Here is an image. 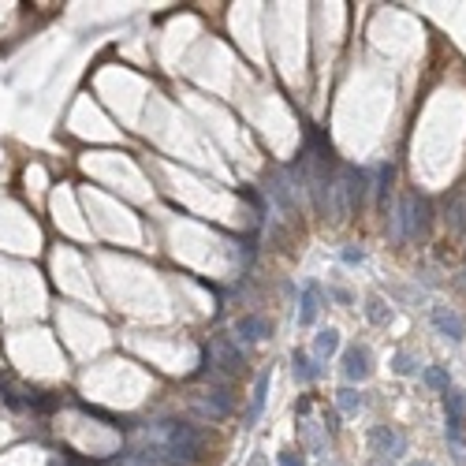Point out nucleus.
Returning <instances> with one entry per match:
<instances>
[{"label": "nucleus", "instance_id": "9d476101", "mask_svg": "<svg viewBox=\"0 0 466 466\" xmlns=\"http://www.w3.org/2000/svg\"><path fill=\"white\" fill-rule=\"evenodd\" d=\"M302 309H299V325H314L317 321V283H306L302 288V302H299Z\"/></svg>", "mask_w": 466, "mask_h": 466}, {"label": "nucleus", "instance_id": "39448f33", "mask_svg": "<svg viewBox=\"0 0 466 466\" xmlns=\"http://www.w3.org/2000/svg\"><path fill=\"white\" fill-rule=\"evenodd\" d=\"M198 407L209 414L213 422L228 418V414H231V388H228V384H220V388H209V392H202V396H198Z\"/></svg>", "mask_w": 466, "mask_h": 466}, {"label": "nucleus", "instance_id": "2eb2a0df", "mask_svg": "<svg viewBox=\"0 0 466 466\" xmlns=\"http://www.w3.org/2000/svg\"><path fill=\"white\" fill-rule=\"evenodd\" d=\"M396 373H403V377H414V373H418V362H414L410 355L399 351V355H396Z\"/></svg>", "mask_w": 466, "mask_h": 466}, {"label": "nucleus", "instance_id": "ddd939ff", "mask_svg": "<svg viewBox=\"0 0 466 466\" xmlns=\"http://www.w3.org/2000/svg\"><path fill=\"white\" fill-rule=\"evenodd\" d=\"M366 317L373 321V325H388V321H392V309H388L377 295H373V299L366 302Z\"/></svg>", "mask_w": 466, "mask_h": 466}, {"label": "nucleus", "instance_id": "f3484780", "mask_svg": "<svg viewBox=\"0 0 466 466\" xmlns=\"http://www.w3.org/2000/svg\"><path fill=\"white\" fill-rule=\"evenodd\" d=\"M340 257H343L347 265H362V262H366V250H362V247H343Z\"/></svg>", "mask_w": 466, "mask_h": 466}, {"label": "nucleus", "instance_id": "4468645a", "mask_svg": "<svg viewBox=\"0 0 466 466\" xmlns=\"http://www.w3.org/2000/svg\"><path fill=\"white\" fill-rule=\"evenodd\" d=\"M422 377H425V384H429V388H436V392H448V388H451V381H448V373H444V369H440V366H429V369H425V373H422Z\"/></svg>", "mask_w": 466, "mask_h": 466}, {"label": "nucleus", "instance_id": "7ed1b4c3", "mask_svg": "<svg viewBox=\"0 0 466 466\" xmlns=\"http://www.w3.org/2000/svg\"><path fill=\"white\" fill-rule=\"evenodd\" d=\"M343 373H347V381H366L373 373V355L366 343H351L343 351Z\"/></svg>", "mask_w": 466, "mask_h": 466}, {"label": "nucleus", "instance_id": "1a4fd4ad", "mask_svg": "<svg viewBox=\"0 0 466 466\" xmlns=\"http://www.w3.org/2000/svg\"><path fill=\"white\" fill-rule=\"evenodd\" d=\"M265 396H269V373H257V381H254V399H250V410H247V418H243V425H250L262 418V410H265Z\"/></svg>", "mask_w": 466, "mask_h": 466}, {"label": "nucleus", "instance_id": "0eeeda50", "mask_svg": "<svg viewBox=\"0 0 466 466\" xmlns=\"http://www.w3.org/2000/svg\"><path fill=\"white\" fill-rule=\"evenodd\" d=\"M235 336H239L243 343H262L265 336H269V321L257 317V314H247V317L235 321Z\"/></svg>", "mask_w": 466, "mask_h": 466}, {"label": "nucleus", "instance_id": "9b49d317", "mask_svg": "<svg viewBox=\"0 0 466 466\" xmlns=\"http://www.w3.org/2000/svg\"><path fill=\"white\" fill-rule=\"evenodd\" d=\"M314 351H317L321 358L336 355V351H340V332H336V329H321L317 340H314Z\"/></svg>", "mask_w": 466, "mask_h": 466}, {"label": "nucleus", "instance_id": "6ab92c4d", "mask_svg": "<svg viewBox=\"0 0 466 466\" xmlns=\"http://www.w3.org/2000/svg\"><path fill=\"white\" fill-rule=\"evenodd\" d=\"M410 466H433V462H425V459H422V462H410Z\"/></svg>", "mask_w": 466, "mask_h": 466}, {"label": "nucleus", "instance_id": "20e7f679", "mask_svg": "<svg viewBox=\"0 0 466 466\" xmlns=\"http://www.w3.org/2000/svg\"><path fill=\"white\" fill-rule=\"evenodd\" d=\"M369 444L377 448V455H384V459H396V455H403V451H407L403 433L392 429V425H377V429L369 433Z\"/></svg>", "mask_w": 466, "mask_h": 466}, {"label": "nucleus", "instance_id": "423d86ee", "mask_svg": "<svg viewBox=\"0 0 466 466\" xmlns=\"http://www.w3.org/2000/svg\"><path fill=\"white\" fill-rule=\"evenodd\" d=\"M433 325L440 336H448L451 343H462L466 340V329H462V321L455 309H448V306H433Z\"/></svg>", "mask_w": 466, "mask_h": 466}, {"label": "nucleus", "instance_id": "f8f14e48", "mask_svg": "<svg viewBox=\"0 0 466 466\" xmlns=\"http://www.w3.org/2000/svg\"><path fill=\"white\" fill-rule=\"evenodd\" d=\"M336 407H340L343 414H355L362 407V392L358 388H340V392H336Z\"/></svg>", "mask_w": 466, "mask_h": 466}, {"label": "nucleus", "instance_id": "f257e3e1", "mask_svg": "<svg viewBox=\"0 0 466 466\" xmlns=\"http://www.w3.org/2000/svg\"><path fill=\"white\" fill-rule=\"evenodd\" d=\"M153 436L161 444L164 466H198L202 451H205V433L190 422H161L149 425Z\"/></svg>", "mask_w": 466, "mask_h": 466}, {"label": "nucleus", "instance_id": "dca6fc26", "mask_svg": "<svg viewBox=\"0 0 466 466\" xmlns=\"http://www.w3.org/2000/svg\"><path fill=\"white\" fill-rule=\"evenodd\" d=\"M276 462H280V466H306L302 451H291V448H283L280 455H276Z\"/></svg>", "mask_w": 466, "mask_h": 466}, {"label": "nucleus", "instance_id": "f03ea898", "mask_svg": "<svg viewBox=\"0 0 466 466\" xmlns=\"http://www.w3.org/2000/svg\"><path fill=\"white\" fill-rule=\"evenodd\" d=\"M239 373L243 369V351L235 343H228V340H213V343H205V351H202V377L205 373Z\"/></svg>", "mask_w": 466, "mask_h": 466}, {"label": "nucleus", "instance_id": "6e6552de", "mask_svg": "<svg viewBox=\"0 0 466 466\" xmlns=\"http://www.w3.org/2000/svg\"><path fill=\"white\" fill-rule=\"evenodd\" d=\"M291 366H295V381H299V384H314L321 373H325L306 351H295V355H291Z\"/></svg>", "mask_w": 466, "mask_h": 466}, {"label": "nucleus", "instance_id": "a211bd4d", "mask_svg": "<svg viewBox=\"0 0 466 466\" xmlns=\"http://www.w3.org/2000/svg\"><path fill=\"white\" fill-rule=\"evenodd\" d=\"M332 299H336V302H343V306H351V295H347L343 288H336V291H332Z\"/></svg>", "mask_w": 466, "mask_h": 466}]
</instances>
